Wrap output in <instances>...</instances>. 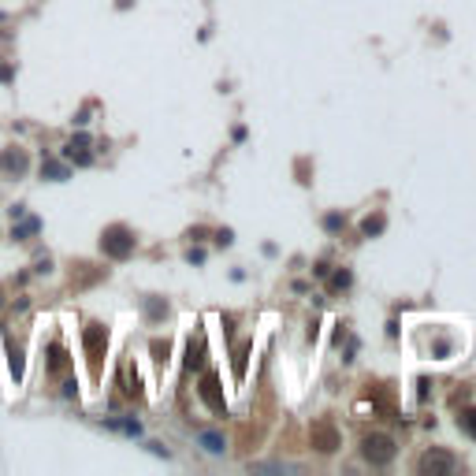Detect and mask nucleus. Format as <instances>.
<instances>
[{"label": "nucleus", "instance_id": "obj_14", "mask_svg": "<svg viewBox=\"0 0 476 476\" xmlns=\"http://www.w3.org/2000/svg\"><path fill=\"white\" fill-rule=\"evenodd\" d=\"M19 219H23V216H19ZM38 227H41V224H38V219H34V216H30V219H23V224L15 227V238H30L34 231H38Z\"/></svg>", "mask_w": 476, "mask_h": 476}, {"label": "nucleus", "instance_id": "obj_2", "mask_svg": "<svg viewBox=\"0 0 476 476\" xmlns=\"http://www.w3.org/2000/svg\"><path fill=\"white\" fill-rule=\"evenodd\" d=\"M361 454L369 457L372 465H391L395 462V439L391 435H365Z\"/></svg>", "mask_w": 476, "mask_h": 476}, {"label": "nucleus", "instance_id": "obj_3", "mask_svg": "<svg viewBox=\"0 0 476 476\" xmlns=\"http://www.w3.org/2000/svg\"><path fill=\"white\" fill-rule=\"evenodd\" d=\"M82 343H86V357H89V369L100 372V357L108 350V332L100 324H89L86 335H82Z\"/></svg>", "mask_w": 476, "mask_h": 476}, {"label": "nucleus", "instance_id": "obj_16", "mask_svg": "<svg viewBox=\"0 0 476 476\" xmlns=\"http://www.w3.org/2000/svg\"><path fill=\"white\" fill-rule=\"evenodd\" d=\"M205 361V343H197V350H194V343H190V357H186V365L194 369V365Z\"/></svg>", "mask_w": 476, "mask_h": 476}, {"label": "nucleus", "instance_id": "obj_7", "mask_svg": "<svg viewBox=\"0 0 476 476\" xmlns=\"http://www.w3.org/2000/svg\"><path fill=\"white\" fill-rule=\"evenodd\" d=\"M26 168H30V160H26V153L23 149H4L0 153V171H4V175H26Z\"/></svg>", "mask_w": 476, "mask_h": 476}, {"label": "nucleus", "instance_id": "obj_1", "mask_svg": "<svg viewBox=\"0 0 476 476\" xmlns=\"http://www.w3.org/2000/svg\"><path fill=\"white\" fill-rule=\"evenodd\" d=\"M100 250H105V257H112V261H127L134 253V231L123 227V224L105 227V235H100Z\"/></svg>", "mask_w": 476, "mask_h": 476}, {"label": "nucleus", "instance_id": "obj_4", "mask_svg": "<svg viewBox=\"0 0 476 476\" xmlns=\"http://www.w3.org/2000/svg\"><path fill=\"white\" fill-rule=\"evenodd\" d=\"M424 476H451L454 469H457V462L451 454H443V451H432V454H424L420 457V465H417Z\"/></svg>", "mask_w": 476, "mask_h": 476}, {"label": "nucleus", "instance_id": "obj_9", "mask_svg": "<svg viewBox=\"0 0 476 476\" xmlns=\"http://www.w3.org/2000/svg\"><path fill=\"white\" fill-rule=\"evenodd\" d=\"M350 283H354V276L343 268V272H335V276L327 279V290H332V294H338V290H346V287H350Z\"/></svg>", "mask_w": 476, "mask_h": 476}, {"label": "nucleus", "instance_id": "obj_15", "mask_svg": "<svg viewBox=\"0 0 476 476\" xmlns=\"http://www.w3.org/2000/svg\"><path fill=\"white\" fill-rule=\"evenodd\" d=\"M201 443H205V451H213V454H224V439L213 435V432H205L201 435Z\"/></svg>", "mask_w": 476, "mask_h": 476}, {"label": "nucleus", "instance_id": "obj_5", "mask_svg": "<svg viewBox=\"0 0 476 476\" xmlns=\"http://www.w3.org/2000/svg\"><path fill=\"white\" fill-rule=\"evenodd\" d=\"M201 398H205V406L213 409V413H219V417L227 413V402H224V391H219V380L213 376V372H205V376H201Z\"/></svg>", "mask_w": 476, "mask_h": 476}, {"label": "nucleus", "instance_id": "obj_11", "mask_svg": "<svg viewBox=\"0 0 476 476\" xmlns=\"http://www.w3.org/2000/svg\"><path fill=\"white\" fill-rule=\"evenodd\" d=\"M108 428H116V432H127V435H142V424H138V420H108Z\"/></svg>", "mask_w": 476, "mask_h": 476}, {"label": "nucleus", "instance_id": "obj_6", "mask_svg": "<svg viewBox=\"0 0 476 476\" xmlns=\"http://www.w3.org/2000/svg\"><path fill=\"white\" fill-rule=\"evenodd\" d=\"M309 439H313V446H316L320 454H332L335 446H338V432H335L332 420H316L313 432H309Z\"/></svg>", "mask_w": 476, "mask_h": 476}, {"label": "nucleus", "instance_id": "obj_13", "mask_svg": "<svg viewBox=\"0 0 476 476\" xmlns=\"http://www.w3.org/2000/svg\"><path fill=\"white\" fill-rule=\"evenodd\" d=\"M45 175H49L52 182H60V179H67V168H63L60 160H49V164H45Z\"/></svg>", "mask_w": 476, "mask_h": 476}, {"label": "nucleus", "instance_id": "obj_10", "mask_svg": "<svg viewBox=\"0 0 476 476\" xmlns=\"http://www.w3.org/2000/svg\"><path fill=\"white\" fill-rule=\"evenodd\" d=\"M383 227H387V219H383V216H369V219L361 224V235H365V238H372V235H380Z\"/></svg>", "mask_w": 476, "mask_h": 476}, {"label": "nucleus", "instance_id": "obj_17", "mask_svg": "<svg viewBox=\"0 0 476 476\" xmlns=\"http://www.w3.org/2000/svg\"><path fill=\"white\" fill-rule=\"evenodd\" d=\"M324 227H327V231H338V227H343V216H338V213H332V216L324 219Z\"/></svg>", "mask_w": 476, "mask_h": 476}, {"label": "nucleus", "instance_id": "obj_8", "mask_svg": "<svg viewBox=\"0 0 476 476\" xmlns=\"http://www.w3.org/2000/svg\"><path fill=\"white\" fill-rule=\"evenodd\" d=\"M63 157L75 160V164H89L94 157H89V138L86 134H78V138H71L67 145H63Z\"/></svg>", "mask_w": 476, "mask_h": 476}, {"label": "nucleus", "instance_id": "obj_12", "mask_svg": "<svg viewBox=\"0 0 476 476\" xmlns=\"http://www.w3.org/2000/svg\"><path fill=\"white\" fill-rule=\"evenodd\" d=\"M457 424L465 428V435H473V439H476V409H465V413L457 417Z\"/></svg>", "mask_w": 476, "mask_h": 476}]
</instances>
